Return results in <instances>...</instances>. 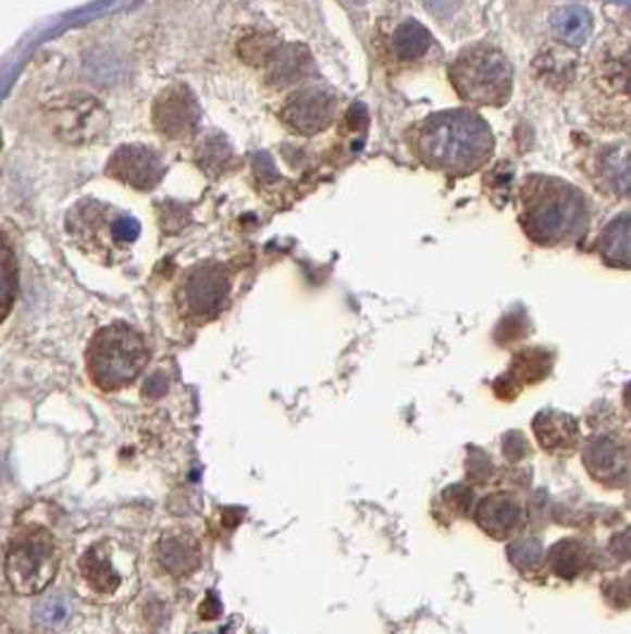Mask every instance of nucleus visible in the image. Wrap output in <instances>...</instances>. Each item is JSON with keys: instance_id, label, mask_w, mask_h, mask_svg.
Instances as JSON below:
<instances>
[{"instance_id": "obj_3", "label": "nucleus", "mask_w": 631, "mask_h": 634, "mask_svg": "<svg viewBox=\"0 0 631 634\" xmlns=\"http://www.w3.org/2000/svg\"><path fill=\"white\" fill-rule=\"evenodd\" d=\"M67 236L90 260L112 264L140 236V222L110 202L82 198L64 219Z\"/></svg>"}, {"instance_id": "obj_23", "label": "nucleus", "mask_w": 631, "mask_h": 634, "mask_svg": "<svg viewBox=\"0 0 631 634\" xmlns=\"http://www.w3.org/2000/svg\"><path fill=\"white\" fill-rule=\"evenodd\" d=\"M12 295H15V257H12V248L5 240V316L10 314Z\"/></svg>"}, {"instance_id": "obj_19", "label": "nucleus", "mask_w": 631, "mask_h": 634, "mask_svg": "<svg viewBox=\"0 0 631 634\" xmlns=\"http://www.w3.org/2000/svg\"><path fill=\"white\" fill-rule=\"evenodd\" d=\"M596 174L601 184L617 196L631 198V150L629 148H610L601 152L596 162Z\"/></svg>"}, {"instance_id": "obj_5", "label": "nucleus", "mask_w": 631, "mask_h": 634, "mask_svg": "<svg viewBox=\"0 0 631 634\" xmlns=\"http://www.w3.org/2000/svg\"><path fill=\"white\" fill-rule=\"evenodd\" d=\"M449 82L470 105L502 108L512 94V64L494 46H470L449 64Z\"/></svg>"}, {"instance_id": "obj_9", "label": "nucleus", "mask_w": 631, "mask_h": 634, "mask_svg": "<svg viewBox=\"0 0 631 634\" xmlns=\"http://www.w3.org/2000/svg\"><path fill=\"white\" fill-rule=\"evenodd\" d=\"M154 132L166 140H186L195 136L202 122V110L195 94L183 84L166 86L160 90L150 108Z\"/></svg>"}, {"instance_id": "obj_20", "label": "nucleus", "mask_w": 631, "mask_h": 634, "mask_svg": "<svg viewBox=\"0 0 631 634\" xmlns=\"http://www.w3.org/2000/svg\"><path fill=\"white\" fill-rule=\"evenodd\" d=\"M603 260L615 266H631V214L617 216L601 236Z\"/></svg>"}, {"instance_id": "obj_11", "label": "nucleus", "mask_w": 631, "mask_h": 634, "mask_svg": "<svg viewBox=\"0 0 631 634\" xmlns=\"http://www.w3.org/2000/svg\"><path fill=\"white\" fill-rule=\"evenodd\" d=\"M337 98L321 86H305L290 94L281 108V122L299 136H316L333 124Z\"/></svg>"}, {"instance_id": "obj_21", "label": "nucleus", "mask_w": 631, "mask_h": 634, "mask_svg": "<svg viewBox=\"0 0 631 634\" xmlns=\"http://www.w3.org/2000/svg\"><path fill=\"white\" fill-rule=\"evenodd\" d=\"M72 618V601L67 594H50L44 597L34 608V623L44 632H55L62 625H67Z\"/></svg>"}, {"instance_id": "obj_7", "label": "nucleus", "mask_w": 631, "mask_h": 634, "mask_svg": "<svg viewBox=\"0 0 631 634\" xmlns=\"http://www.w3.org/2000/svg\"><path fill=\"white\" fill-rule=\"evenodd\" d=\"M231 302V274L221 262H197L183 274L176 288V307L190 323L219 319Z\"/></svg>"}, {"instance_id": "obj_17", "label": "nucleus", "mask_w": 631, "mask_h": 634, "mask_svg": "<svg viewBox=\"0 0 631 634\" xmlns=\"http://www.w3.org/2000/svg\"><path fill=\"white\" fill-rule=\"evenodd\" d=\"M432 43H435L432 41V34L423 24H418L416 20H406L389 36V53L399 62H416L428 55Z\"/></svg>"}, {"instance_id": "obj_22", "label": "nucleus", "mask_w": 631, "mask_h": 634, "mask_svg": "<svg viewBox=\"0 0 631 634\" xmlns=\"http://www.w3.org/2000/svg\"><path fill=\"white\" fill-rule=\"evenodd\" d=\"M197 152H200V154H197V162H200V166L207 174L209 172H226V170H231L233 150L221 136L207 138Z\"/></svg>"}, {"instance_id": "obj_1", "label": "nucleus", "mask_w": 631, "mask_h": 634, "mask_svg": "<svg viewBox=\"0 0 631 634\" xmlns=\"http://www.w3.org/2000/svg\"><path fill=\"white\" fill-rule=\"evenodd\" d=\"M406 140L420 164L451 176H468L482 170L494 152L490 124L470 110L428 114L409 128Z\"/></svg>"}, {"instance_id": "obj_13", "label": "nucleus", "mask_w": 631, "mask_h": 634, "mask_svg": "<svg viewBox=\"0 0 631 634\" xmlns=\"http://www.w3.org/2000/svg\"><path fill=\"white\" fill-rule=\"evenodd\" d=\"M78 571L86 585L102 597H112V594L122 587V568L114 563V554L110 542H102L98 547H90L82 563H78Z\"/></svg>"}, {"instance_id": "obj_2", "label": "nucleus", "mask_w": 631, "mask_h": 634, "mask_svg": "<svg viewBox=\"0 0 631 634\" xmlns=\"http://www.w3.org/2000/svg\"><path fill=\"white\" fill-rule=\"evenodd\" d=\"M582 192L558 178L530 176L520 188V224L528 236L546 248L577 240L586 231Z\"/></svg>"}, {"instance_id": "obj_15", "label": "nucleus", "mask_w": 631, "mask_h": 634, "mask_svg": "<svg viewBox=\"0 0 631 634\" xmlns=\"http://www.w3.org/2000/svg\"><path fill=\"white\" fill-rule=\"evenodd\" d=\"M598 79L610 94L631 100V43L603 48L598 55Z\"/></svg>"}, {"instance_id": "obj_12", "label": "nucleus", "mask_w": 631, "mask_h": 634, "mask_svg": "<svg viewBox=\"0 0 631 634\" xmlns=\"http://www.w3.org/2000/svg\"><path fill=\"white\" fill-rule=\"evenodd\" d=\"M154 563L169 577H188L200 565V547L188 533L164 535L154 547Z\"/></svg>"}, {"instance_id": "obj_18", "label": "nucleus", "mask_w": 631, "mask_h": 634, "mask_svg": "<svg viewBox=\"0 0 631 634\" xmlns=\"http://www.w3.org/2000/svg\"><path fill=\"white\" fill-rule=\"evenodd\" d=\"M550 29H554V34L562 43L577 48L584 46L591 34H594V17H591L589 10L580 5H568L550 15Z\"/></svg>"}, {"instance_id": "obj_16", "label": "nucleus", "mask_w": 631, "mask_h": 634, "mask_svg": "<svg viewBox=\"0 0 631 634\" xmlns=\"http://www.w3.org/2000/svg\"><path fill=\"white\" fill-rule=\"evenodd\" d=\"M478 525L492 537H506L520 525V509L512 497L494 495L478 507Z\"/></svg>"}, {"instance_id": "obj_10", "label": "nucleus", "mask_w": 631, "mask_h": 634, "mask_svg": "<svg viewBox=\"0 0 631 634\" xmlns=\"http://www.w3.org/2000/svg\"><path fill=\"white\" fill-rule=\"evenodd\" d=\"M104 172L126 188H134L138 192H152L162 184L166 164L162 154L150 146L124 144L110 154Z\"/></svg>"}, {"instance_id": "obj_8", "label": "nucleus", "mask_w": 631, "mask_h": 634, "mask_svg": "<svg viewBox=\"0 0 631 634\" xmlns=\"http://www.w3.org/2000/svg\"><path fill=\"white\" fill-rule=\"evenodd\" d=\"M48 122L52 134L64 140V144L88 146L94 140H100L108 132L110 116L98 98L84 94V90H76V94H64L58 100H52Z\"/></svg>"}, {"instance_id": "obj_4", "label": "nucleus", "mask_w": 631, "mask_h": 634, "mask_svg": "<svg viewBox=\"0 0 631 634\" xmlns=\"http://www.w3.org/2000/svg\"><path fill=\"white\" fill-rule=\"evenodd\" d=\"M150 361V349L143 335L128 323H110L88 343V378L102 393L131 387Z\"/></svg>"}, {"instance_id": "obj_14", "label": "nucleus", "mask_w": 631, "mask_h": 634, "mask_svg": "<svg viewBox=\"0 0 631 634\" xmlns=\"http://www.w3.org/2000/svg\"><path fill=\"white\" fill-rule=\"evenodd\" d=\"M309 67H311V58L307 53V48L295 46V43L275 46L264 62L269 84L281 86V88L293 86V84L305 79V74Z\"/></svg>"}, {"instance_id": "obj_6", "label": "nucleus", "mask_w": 631, "mask_h": 634, "mask_svg": "<svg viewBox=\"0 0 631 634\" xmlns=\"http://www.w3.org/2000/svg\"><path fill=\"white\" fill-rule=\"evenodd\" d=\"M60 571L55 537L41 525H24L12 535L5 554V580L22 597L44 594Z\"/></svg>"}]
</instances>
